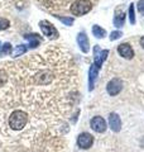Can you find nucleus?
Listing matches in <instances>:
<instances>
[{
  "mask_svg": "<svg viewBox=\"0 0 144 152\" xmlns=\"http://www.w3.org/2000/svg\"><path fill=\"white\" fill-rule=\"evenodd\" d=\"M25 52H27V47H25V46H23V45H19V46L15 47V50H14L13 55H14V57H18V56L24 55Z\"/></svg>",
  "mask_w": 144,
  "mask_h": 152,
  "instance_id": "nucleus-16",
  "label": "nucleus"
},
{
  "mask_svg": "<svg viewBox=\"0 0 144 152\" xmlns=\"http://www.w3.org/2000/svg\"><path fill=\"white\" fill-rule=\"evenodd\" d=\"M12 52V45L10 43H4V45H1V48H0V56H7V55H9Z\"/></svg>",
  "mask_w": 144,
  "mask_h": 152,
  "instance_id": "nucleus-15",
  "label": "nucleus"
},
{
  "mask_svg": "<svg viewBox=\"0 0 144 152\" xmlns=\"http://www.w3.org/2000/svg\"><path fill=\"white\" fill-rule=\"evenodd\" d=\"M94 143V137L90 133H81L77 137V146L82 150H87L90 148Z\"/></svg>",
  "mask_w": 144,
  "mask_h": 152,
  "instance_id": "nucleus-5",
  "label": "nucleus"
},
{
  "mask_svg": "<svg viewBox=\"0 0 144 152\" xmlns=\"http://www.w3.org/2000/svg\"><path fill=\"white\" fill-rule=\"evenodd\" d=\"M90 126L95 132H97V133H103V132L106 131V122H105V119L103 117H99V115H96L91 119Z\"/></svg>",
  "mask_w": 144,
  "mask_h": 152,
  "instance_id": "nucleus-6",
  "label": "nucleus"
},
{
  "mask_svg": "<svg viewBox=\"0 0 144 152\" xmlns=\"http://www.w3.org/2000/svg\"><path fill=\"white\" fill-rule=\"evenodd\" d=\"M9 20L5 18H0V31H4V29H7V28H9Z\"/></svg>",
  "mask_w": 144,
  "mask_h": 152,
  "instance_id": "nucleus-19",
  "label": "nucleus"
},
{
  "mask_svg": "<svg viewBox=\"0 0 144 152\" xmlns=\"http://www.w3.org/2000/svg\"><path fill=\"white\" fill-rule=\"evenodd\" d=\"M28 115L23 110H15L9 117V127L14 131H22L27 124Z\"/></svg>",
  "mask_w": 144,
  "mask_h": 152,
  "instance_id": "nucleus-1",
  "label": "nucleus"
},
{
  "mask_svg": "<svg viewBox=\"0 0 144 152\" xmlns=\"http://www.w3.org/2000/svg\"><path fill=\"white\" fill-rule=\"evenodd\" d=\"M129 20H130L132 24L135 23V13H134V4H130L129 7Z\"/></svg>",
  "mask_w": 144,
  "mask_h": 152,
  "instance_id": "nucleus-17",
  "label": "nucleus"
},
{
  "mask_svg": "<svg viewBox=\"0 0 144 152\" xmlns=\"http://www.w3.org/2000/svg\"><path fill=\"white\" fill-rule=\"evenodd\" d=\"M91 1L90 0H76L71 5V13L76 17H81L84 14L89 13L91 10Z\"/></svg>",
  "mask_w": 144,
  "mask_h": 152,
  "instance_id": "nucleus-2",
  "label": "nucleus"
},
{
  "mask_svg": "<svg viewBox=\"0 0 144 152\" xmlns=\"http://www.w3.org/2000/svg\"><path fill=\"white\" fill-rule=\"evenodd\" d=\"M94 53H95V65L97 67H101V65L104 64V61L106 60V57L109 55V51L108 50H100L99 46H95L94 48Z\"/></svg>",
  "mask_w": 144,
  "mask_h": 152,
  "instance_id": "nucleus-7",
  "label": "nucleus"
},
{
  "mask_svg": "<svg viewBox=\"0 0 144 152\" xmlns=\"http://www.w3.org/2000/svg\"><path fill=\"white\" fill-rule=\"evenodd\" d=\"M99 70H100V67H97V66H96L95 64L91 65L90 72H89V89H90V90H92V89H94L95 80H96V77H97Z\"/></svg>",
  "mask_w": 144,
  "mask_h": 152,
  "instance_id": "nucleus-11",
  "label": "nucleus"
},
{
  "mask_svg": "<svg viewBox=\"0 0 144 152\" xmlns=\"http://www.w3.org/2000/svg\"><path fill=\"white\" fill-rule=\"evenodd\" d=\"M140 46L144 48V37H142V38H140Z\"/></svg>",
  "mask_w": 144,
  "mask_h": 152,
  "instance_id": "nucleus-22",
  "label": "nucleus"
},
{
  "mask_svg": "<svg viewBox=\"0 0 144 152\" xmlns=\"http://www.w3.org/2000/svg\"><path fill=\"white\" fill-rule=\"evenodd\" d=\"M118 52H119V55L124 57V58H127V60H130L134 57V51L132 48V46L129 45V43H121V45H119L118 47Z\"/></svg>",
  "mask_w": 144,
  "mask_h": 152,
  "instance_id": "nucleus-8",
  "label": "nucleus"
},
{
  "mask_svg": "<svg viewBox=\"0 0 144 152\" xmlns=\"http://www.w3.org/2000/svg\"><path fill=\"white\" fill-rule=\"evenodd\" d=\"M92 33H94V36L96 38H99V39H101V38H104L105 36H106V31L103 29L100 26H94L92 27Z\"/></svg>",
  "mask_w": 144,
  "mask_h": 152,
  "instance_id": "nucleus-14",
  "label": "nucleus"
},
{
  "mask_svg": "<svg viewBox=\"0 0 144 152\" xmlns=\"http://www.w3.org/2000/svg\"><path fill=\"white\" fill-rule=\"evenodd\" d=\"M109 126L114 132H119L120 128H121V121H120V117L116 113H110L109 115Z\"/></svg>",
  "mask_w": 144,
  "mask_h": 152,
  "instance_id": "nucleus-10",
  "label": "nucleus"
},
{
  "mask_svg": "<svg viewBox=\"0 0 144 152\" xmlns=\"http://www.w3.org/2000/svg\"><path fill=\"white\" fill-rule=\"evenodd\" d=\"M24 38L29 41L31 48H36V47L39 46V43H41V37L38 34H25V36H24Z\"/></svg>",
  "mask_w": 144,
  "mask_h": 152,
  "instance_id": "nucleus-13",
  "label": "nucleus"
},
{
  "mask_svg": "<svg viewBox=\"0 0 144 152\" xmlns=\"http://www.w3.org/2000/svg\"><path fill=\"white\" fill-rule=\"evenodd\" d=\"M39 27H41V29L43 32V34L47 36L49 39H56V38L58 37V32H57V29L53 27V24H52L51 22L41 20L39 22Z\"/></svg>",
  "mask_w": 144,
  "mask_h": 152,
  "instance_id": "nucleus-3",
  "label": "nucleus"
},
{
  "mask_svg": "<svg viewBox=\"0 0 144 152\" xmlns=\"http://www.w3.org/2000/svg\"><path fill=\"white\" fill-rule=\"evenodd\" d=\"M120 37H121V32L116 31V32H113V33H111V36H110V39L115 41V39H118V38H120Z\"/></svg>",
  "mask_w": 144,
  "mask_h": 152,
  "instance_id": "nucleus-20",
  "label": "nucleus"
},
{
  "mask_svg": "<svg viewBox=\"0 0 144 152\" xmlns=\"http://www.w3.org/2000/svg\"><path fill=\"white\" fill-rule=\"evenodd\" d=\"M121 89H123V81L118 77H114L113 80H110L106 85V90H108L109 95H111V96L119 94L121 91Z\"/></svg>",
  "mask_w": 144,
  "mask_h": 152,
  "instance_id": "nucleus-4",
  "label": "nucleus"
},
{
  "mask_svg": "<svg viewBox=\"0 0 144 152\" xmlns=\"http://www.w3.org/2000/svg\"><path fill=\"white\" fill-rule=\"evenodd\" d=\"M57 18H58L66 26H72L73 24V19L72 18H65V17H60V15H57Z\"/></svg>",
  "mask_w": 144,
  "mask_h": 152,
  "instance_id": "nucleus-18",
  "label": "nucleus"
},
{
  "mask_svg": "<svg viewBox=\"0 0 144 152\" xmlns=\"http://www.w3.org/2000/svg\"><path fill=\"white\" fill-rule=\"evenodd\" d=\"M138 10H139V13H140V14H144V0H139Z\"/></svg>",
  "mask_w": 144,
  "mask_h": 152,
  "instance_id": "nucleus-21",
  "label": "nucleus"
},
{
  "mask_svg": "<svg viewBox=\"0 0 144 152\" xmlns=\"http://www.w3.org/2000/svg\"><path fill=\"white\" fill-rule=\"evenodd\" d=\"M124 22H125V13H123L121 10H118L115 13V17H114V24L115 27H123L124 26Z\"/></svg>",
  "mask_w": 144,
  "mask_h": 152,
  "instance_id": "nucleus-12",
  "label": "nucleus"
},
{
  "mask_svg": "<svg viewBox=\"0 0 144 152\" xmlns=\"http://www.w3.org/2000/svg\"><path fill=\"white\" fill-rule=\"evenodd\" d=\"M0 48H1V43H0Z\"/></svg>",
  "mask_w": 144,
  "mask_h": 152,
  "instance_id": "nucleus-23",
  "label": "nucleus"
},
{
  "mask_svg": "<svg viewBox=\"0 0 144 152\" xmlns=\"http://www.w3.org/2000/svg\"><path fill=\"white\" fill-rule=\"evenodd\" d=\"M77 43L80 46L81 51L84 52V53H87L90 51V42H89V38L85 34L84 32H80L77 34Z\"/></svg>",
  "mask_w": 144,
  "mask_h": 152,
  "instance_id": "nucleus-9",
  "label": "nucleus"
}]
</instances>
